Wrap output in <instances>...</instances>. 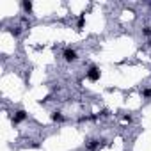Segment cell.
<instances>
[{
	"mask_svg": "<svg viewBox=\"0 0 151 151\" xmlns=\"http://www.w3.org/2000/svg\"><path fill=\"white\" fill-rule=\"evenodd\" d=\"M100 77H101L100 68H98V66H91V68H89V71H87V78H89L91 82H98V80H100Z\"/></svg>",
	"mask_w": 151,
	"mask_h": 151,
	"instance_id": "cell-2",
	"label": "cell"
},
{
	"mask_svg": "<svg viewBox=\"0 0 151 151\" xmlns=\"http://www.w3.org/2000/svg\"><path fill=\"white\" fill-rule=\"evenodd\" d=\"M62 57H64V60H66V62H75L78 59V55H77V52L73 48H66V50L62 52Z\"/></svg>",
	"mask_w": 151,
	"mask_h": 151,
	"instance_id": "cell-1",
	"label": "cell"
},
{
	"mask_svg": "<svg viewBox=\"0 0 151 151\" xmlns=\"http://www.w3.org/2000/svg\"><path fill=\"white\" fill-rule=\"evenodd\" d=\"M96 147H100V140H96V139H91L89 142H87V149H96Z\"/></svg>",
	"mask_w": 151,
	"mask_h": 151,
	"instance_id": "cell-5",
	"label": "cell"
},
{
	"mask_svg": "<svg viewBox=\"0 0 151 151\" xmlns=\"http://www.w3.org/2000/svg\"><path fill=\"white\" fill-rule=\"evenodd\" d=\"M25 119H27V112H25V110H18V112H14V116L11 117L13 124H20L21 121H25Z\"/></svg>",
	"mask_w": 151,
	"mask_h": 151,
	"instance_id": "cell-3",
	"label": "cell"
},
{
	"mask_svg": "<svg viewBox=\"0 0 151 151\" xmlns=\"http://www.w3.org/2000/svg\"><path fill=\"white\" fill-rule=\"evenodd\" d=\"M21 6H23V9H25L27 13H30V11H32V2H29V0H25V2L21 4Z\"/></svg>",
	"mask_w": 151,
	"mask_h": 151,
	"instance_id": "cell-6",
	"label": "cell"
},
{
	"mask_svg": "<svg viewBox=\"0 0 151 151\" xmlns=\"http://www.w3.org/2000/svg\"><path fill=\"white\" fill-rule=\"evenodd\" d=\"M147 45H149V46H151V39H149V41H147Z\"/></svg>",
	"mask_w": 151,
	"mask_h": 151,
	"instance_id": "cell-11",
	"label": "cell"
},
{
	"mask_svg": "<svg viewBox=\"0 0 151 151\" xmlns=\"http://www.w3.org/2000/svg\"><path fill=\"white\" fill-rule=\"evenodd\" d=\"M142 32H144V34H146V36H151V27H146V29H144V30H142Z\"/></svg>",
	"mask_w": 151,
	"mask_h": 151,
	"instance_id": "cell-9",
	"label": "cell"
},
{
	"mask_svg": "<svg viewBox=\"0 0 151 151\" xmlns=\"http://www.w3.org/2000/svg\"><path fill=\"white\" fill-rule=\"evenodd\" d=\"M50 117H52V121H55V123H62V121H64V116H62L60 112H52Z\"/></svg>",
	"mask_w": 151,
	"mask_h": 151,
	"instance_id": "cell-4",
	"label": "cell"
},
{
	"mask_svg": "<svg viewBox=\"0 0 151 151\" xmlns=\"http://www.w3.org/2000/svg\"><path fill=\"white\" fill-rule=\"evenodd\" d=\"M98 116H101V117H105V116H109V110H101Z\"/></svg>",
	"mask_w": 151,
	"mask_h": 151,
	"instance_id": "cell-10",
	"label": "cell"
},
{
	"mask_svg": "<svg viewBox=\"0 0 151 151\" xmlns=\"http://www.w3.org/2000/svg\"><path fill=\"white\" fill-rule=\"evenodd\" d=\"M142 96L144 98H151V89H144L142 91Z\"/></svg>",
	"mask_w": 151,
	"mask_h": 151,
	"instance_id": "cell-8",
	"label": "cell"
},
{
	"mask_svg": "<svg viewBox=\"0 0 151 151\" xmlns=\"http://www.w3.org/2000/svg\"><path fill=\"white\" fill-rule=\"evenodd\" d=\"M84 20H85V18H84V14H80V18H78V23H77V30H80V29L84 27Z\"/></svg>",
	"mask_w": 151,
	"mask_h": 151,
	"instance_id": "cell-7",
	"label": "cell"
}]
</instances>
